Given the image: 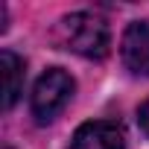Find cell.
Segmentation results:
<instances>
[{
  "instance_id": "277c9868",
  "label": "cell",
  "mask_w": 149,
  "mask_h": 149,
  "mask_svg": "<svg viewBox=\"0 0 149 149\" xmlns=\"http://www.w3.org/2000/svg\"><path fill=\"white\" fill-rule=\"evenodd\" d=\"M70 149H126V134L111 120H91L76 129Z\"/></svg>"
},
{
  "instance_id": "8992f818",
  "label": "cell",
  "mask_w": 149,
  "mask_h": 149,
  "mask_svg": "<svg viewBox=\"0 0 149 149\" xmlns=\"http://www.w3.org/2000/svg\"><path fill=\"white\" fill-rule=\"evenodd\" d=\"M137 126H140V132L149 137V100L137 108Z\"/></svg>"
},
{
  "instance_id": "5b68a950",
  "label": "cell",
  "mask_w": 149,
  "mask_h": 149,
  "mask_svg": "<svg viewBox=\"0 0 149 149\" xmlns=\"http://www.w3.org/2000/svg\"><path fill=\"white\" fill-rule=\"evenodd\" d=\"M0 73H3V108L12 111L24 91V76H26L24 58L15 56L12 50H3L0 53Z\"/></svg>"
},
{
  "instance_id": "3957f363",
  "label": "cell",
  "mask_w": 149,
  "mask_h": 149,
  "mask_svg": "<svg viewBox=\"0 0 149 149\" xmlns=\"http://www.w3.org/2000/svg\"><path fill=\"white\" fill-rule=\"evenodd\" d=\"M120 53H123V64L129 73L149 76V24L146 21H134L126 26Z\"/></svg>"
},
{
  "instance_id": "7a4b0ae2",
  "label": "cell",
  "mask_w": 149,
  "mask_h": 149,
  "mask_svg": "<svg viewBox=\"0 0 149 149\" xmlns=\"http://www.w3.org/2000/svg\"><path fill=\"white\" fill-rule=\"evenodd\" d=\"M73 88H76V82H73V76L67 70L61 67H50L47 73H41L35 88H32V117L38 123H50L73 97Z\"/></svg>"
},
{
  "instance_id": "6da1fadb",
  "label": "cell",
  "mask_w": 149,
  "mask_h": 149,
  "mask_svg": "<svg viewBox=\"0 0 149 149\" xmlns=\"http://www.w3.org/2000/svg\"><path fill=\"white\" fill-rule=\"evenodd\" d=\"M56 38L64 50L76 53V56H85V58H94V61L105 58L108 50H111V32H108L105 21L91 15V12L64 15L58 21Z\"/></svg>"
}]
</instances>
